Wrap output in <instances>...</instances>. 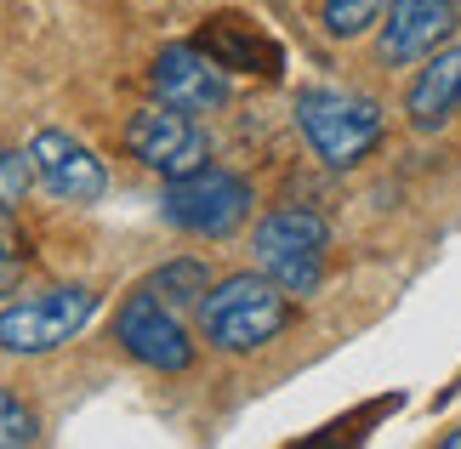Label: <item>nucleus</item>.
<instances>
[{
  "label": "nucleus",
  "mask_w": 461,
  "mask_h": 449,
  "mask_svg": "<svg viewBox=\"0 0 461 449\" xmlns=\"http://www.w3.org/2000/svg\"><path fill=\"white\" fill-rule=\"evenodd\" d=\"M126 154L143 171L176 183V176L200 171L211 159V142H205L200 125H194L188 109H176V103H154V109H137L126 120Z\"/></svg>",
  "instance_id": "obj_6"
},
{
  "label": "nucleus",
  "mask_w": 461,
  "mask_h": 449,
  "mask_svg": "<svg viewBox=\"0 0 461 449\" xmlns=\"http://www.w3.org/2000/svg\"><path fill=\"white\" fill-rule=\"evenodd\" d=\"M325 250H330V228L319 211L308 205H279L257 222V262L274 284H285L291 296H308L319 274H325Z\"/></svg>",
  "instance_id": "obj_3"
},
{
  "label": "nucleus",
  "mask_w": 461,
  "mask_h": 449,
  "mask_svg": "<svg viewBox=\"0 0 461 449\" xmlns=\"http://www.w3.org/2000/svg\"><path fill=\"white\" fill-rule=\"evenodd\" d=\"M149 80H154L159 103H176L188 114H205V109H222L228 103V75L205 46H166L154 58Z\"/></svg>",
  "instance_id": "obj_9"
},
{
  "label": "nucleus",
  "mask_w": 461,
  "mask_h": 449,
  "mask_svg": "<svg viewBox=\"0 0 461 449\" xmlns=\"http://www.w3.org/2000/svg\"><path fill=\"white\" fill-rule=\"evenodd\" d=\"M92 313H97V291H86V284L23 296V301H12V308H0V353H12V358L58 353L63 341H75L92 325Z\"/></svg>",
  "instance_id": "obj_4"
},
{
  "label": "nucleus",
  "mask_w": 461,
  "mask_h": 449,
  "mask_svg": "<svg viewBox=\"0 0 461 449\" xmlns=\"http://www.w3.org/2000/svg\"><path fill=\"white\" fill-rule=\"evenodd\" d=\"M404 114H411L416 131H438L445 120L461 114V46L433 51V63L416 75L411 97H404Z\"/></svg>",
  "instance_id": "obj_11"
},
{
  "label": "nucleus",
  "mask_w": 461,
  "mask_h": 449,
  "mask_svg": "<svg viewBox=\"0 0 461 449\" xmlns=\"http://www.w3.org/2000/svg\"><path fill=\"white\" fill-rule=\"evenodd\" d=\"M29 159H34V176H41V188L51 200L92 205V200H103V188H109L103 159L86 148V142H75L68 131H34Z\"/></svg>",
  "instance_id": "obj_8"
},
{
  "label": "nucleus",
  "mask_w": 461,
  "mask_h": 449,
  "mask_svg": "<svg viewBox=\"0 0 461 449\" xmlns=\"http://www.w3.org/2000/svg\"><path fill=\"white\" fill-rule=\"evenodd\" d=\"M149 291L159 296V301H171V308H200L205 301V291H211V279H205V262H194V256H183V262H166L159 274L149 279Z\"/></svg>",
  "instance_id": "obj_12"
},
{
  "label": "nucleus",
  "mask_w": 461,
  "mask_h": 449,
  "mask_svg": "<svg viewBox=\"0 0 461 449\" xmlns=\"http://www.w3.org/2000/svg\"><path fill=\"white\" fill-rule=\"evenodd\" d=\"M200 46H205L222 68H240V63H251V51H262L257 34H245V17H217V23L200 34ZM268 58H274V51H268Z\"/></svg>",
  "instance_id": "obj_13"
},
{
  "label": "nucleus",
  "mask_w": 461,
  "mask_h": 449,
  "mask_svg": "<svg viewBox=\"0 0 461 449\" xmlns=\"http://www.w3.org/2000/svg\"><path fill=\"white\" fill-rule=\"evenodd\" d=\"M382 17V0H325V34L336 40H353Z\"/></svg>",
  "instance_id": "obj_15"
},
{
  "label": "nucleus",
  "mask_w": 461,
  "mask_h": 449,
  "mask_svg": "<svg viewBox=\"0 0 461 449\" xmlns=\"http://www.w3.org/2000/svg\"><path fill=\"white\" fill-rule=\"evenodd\" d=\"M291 325V291L268 274H234L200 301V336L217 353H257Z\"/></svg>",
  "instance_id": "obj_1"
},
{
  "label": "nucleus",
  "mask_w": 461,
  "mask_h": 449,
  "mask_svg": "<svg viewBox=\"0 0 461 449\" xmlns=\"http://www.w3.org/2000/svg\"><path fill=\"white\" fill-rule=\"evenodd\" d=\"M29 176H34V159H29V154H0V211L23 205Z\"/></svg>",
  "instance_id": "obj_16"
},
{
  "label": "nucleus",
  "mask_w": 461,
  "mask_h": 449,
  "mask_svg": "<svg viewBox=\"0 0 461 449\" xmlns=\"http://www.w3.org/2000/svg\"><path fill=\"white\" fill-rule=\"evenodd\" d=\"M114 336H120V347H126L137 364H149L159 375H183L194 364V341L183 330V319H176V308L159 301L154 291H137V296L120 301Z\"/></svg>",
  "instance_id": "obj_7"
},
{
  "label": "nucleus",
  "mask_w": 461,
  "mask_h": 449,
  "mask_svg": "<svg viewBox=\"0 0 461 449\" xmlns=\"http://www.w3.org/2000/svg\"><path fill=\"white\" fill-rule=\"evenodd\" d=\"M445 449H461V433H445Z\"/></svg>",
  "instance_id": "obj_18"
},
{
  "label": "nucleus",
  "mask_w": 461,
  "mask_h": 449,
  "mask_svg": "<svg viewBox=\"0 0 461 449\" xmlns=\"http://www.w3.org/2000/svg\"><path fill=\"white\" fill-rule=\"evenodd\" d=\"M23 444H41V416L17 392L0 387V449H23Z\"/></svg>",
  "instance_id": "obj_14"
},
{
  "label": "nucleus",
  "mask_w": 461,
  "mask_h": 449,
  "mask_svg": "<svg viewBox=\"0 0 461 449\" xmlns=\"http://www.w3.org/2000/svg\"><path fill=\"white\" fill-rule=\"evenodd\" d=\"M450 34H456L450 0H393L376 51H382V63H416V58H433Z\"/></svg>",
  "instance_id": "obj_10"
},
{
  "label": "nucleus",
  "mask_w": 461,
  "mask_h": 449,
  "mask_svg": "<svg viewBox=\"0 0 461 449\" xmlns=\"http://www.w3.org/2000/svg\"><path fill=\"white\" fill-rule=\"evenodd\" d=\"M23 262H29V245L17 239V228L6 222V211H0V296H12L17 274H23Z\"/></svg>",
  "instance_id": "obj_17"
},
{
  "label": "nucleus",
  "mask_w": 461,
  "mask_h": 449,
  "mask_svg": "<svg viewBox=\"0 0 461 449\" xmlns=\"http://www.w3.org/2000/svg\"><path fill=\"white\" fill-rule=\"evenodd\" d=\"M159 217L171 228L194 233V239H222V233H234L245 217H251V183L234 176V171H222V166H200V171L166 183Z\"/></svg>",
  "instance_id": "obj_5"
},
{
  "label": "nucleus",
  "mask_w": 461,
  "mask_h": 449,
  "mask_svg": "<svg viewBox=\"0 0 461 449\" xmlns=\"http://www.w3.org/2000/svg\"><path fill=\"white\" fill-rule=\"evenodd\" d=\"M296 125L313 142V154L325 166L348 171L382 142V103H370L359 92H336V85H308L296 97Z\"/></svg>",
  "instance_id": "obj_2"
}]
</instances>
